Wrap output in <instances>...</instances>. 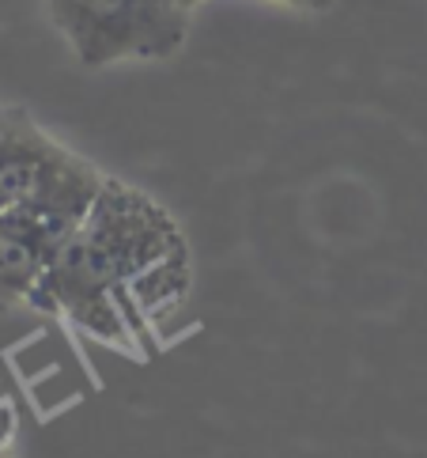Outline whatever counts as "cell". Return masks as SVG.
<instances>
[{
	"mask_svg": "<svg viewBox=\"0 0 427 458\" xmlns=\"http://www.w3.org/2000/svg\"><path fill=\"white\" fill-rule=\"evenodd\" d=\"M182 250L186 242L174 220L152 198L106 182L49 266L38 303H57L84 326L103 330V318L113 315V288L140 284L147 273L182 258Z\"/></svg>",
	"mask_w": 427,
	"mask_h": 458,
	"instance_id": "obj_1",
	"label": "cell"
},
{
	"mask_svg": "<svg viewBox=\"0 0 427 458\" xmlns=\"http://www.w3.org/2000/svg\"><path fill=\"white\" fill-rule=\"evenodd\" d=\"M106 178L15 106H0V212H23L69 239Z\"/></svg>",
	"mask_w": 427,
	"mask_h": 458,
	"instance_id": "obj_2",
	"label": "cell"
},
{
	"mask_svg": "<svg viewBox=\"0 0 427 458\" xmlns=\"http://www.w3.org/2000/svg\"><path fill=\"white\" fill-rule=\"evenodd\" d=\"M46 12L84 69L167 61L189 35V15L171 0H46Z\"/></svg>",
	"mask_w": 427,
	"mask_h": 458,
	"instance_id": "obj_3",
	"label": "cell"
},
{
	"mask_svg": "<svg viewBox=\"0 0 427 458\" xmlns=\"http://www.w3.org/2000/svg\"><path fill=\"white\" fill-rule=\"evenodd\" d=\"M8 436H12V405L4 398V390H0V451H4Z\"/></svg>",
	"mask_w": 427,
	"mask_h": 458,
	"instance_id": "obj_4",
	"label": "cell"
},
{
	"mask_svg": "<svg viewBox=\"0 0 427 458\" xmlns=\"http://www.w3.org/2000/svg\"><path fill=\"white\" fill-rule=\"evenodd\" d=\"M276 4H288L299 12H325V8H333V0H276Z\"/></svg>",
	"mask_w": 427,
	"mask_h": 458,
	"instance_id": "obj_5",
	"label": "cell"
},
{
	"mask_svg": "<svg viewBox=\"0 0 427 458\" xmlns=\"http://www.w3.org/2000/svg\"><path fill=\"white\" fill-rule=\"evenodd\" d=\"M171 4H174L178 12H186V15H189V12L197 8V4H201V0H171Z\"/></svg>",
	"mask_w": 427,
	"mask_h": 458,
	"instance_id": "obj_6",
	"label": "cell"
},
{
	"mask_svg": "<svg viewBox=\"0 0 427 458\" xmlns=\"http://www.w3.org/2000/svg\"><path fill=\"white\" fill-rule=\"evenodd\" d=\"M0 458H8V454H4V451H0Z\"/></svg>",
	"mask_w": 427,
	"mask_h": 458,
	"instance_id": "obj_7",
	"label": "cell"
}]
</instances>
